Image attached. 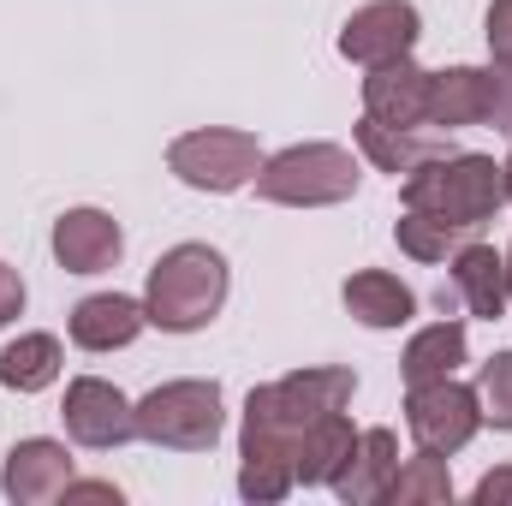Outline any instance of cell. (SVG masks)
<instances>
[{"mask_svg": "<svg viewBox=\"0 0 512 506\" xmlns=\"http://www.w3.org/2000/svg\"><path fill=\"white\" fill-rule=\"evenodd\" d=\"M352 447H358V429H352L346 411L316 417V423L304 429V441H298V459H292V465H298V483H304V489H334V477L346 471Z\"/></svg>", "mask_w": 512, "mask_h": 506, "instance_id": "cell-19", "label": "cell"}, {"mask_svg": "<svg viewBox=\"0 0 512 506\" xmlns=\"http://www.w3.org/2000/svg\"><path fill=\"white\" fill-rule=\"evenodd\" d=\"M489 126L501 131V137H512V66H495V114H489Z\"/></svg>", "mask_w": 512, "mask_h": 506, "instance_id": "cell-27", "label": "cell"}, {"mask_svg": "<svg viewBox=\"0 0 512 506\" xmlns=\"http://www.w3.org/2000/svg\"><path fill=\"white\" fill-rule=\"evenodd\" d=\"M24 298H30V292H24V274L0 262V328H12V322L24 316Z\"/></svg>", "mask_w": 512, "mask_h": 506, "instance_id": "cell-26", "label": "cell"}, {"mask_svg": "<svg viewBox=\"0 0 512 506\" xmlns=\"http://www.w3.org/2000/svg\"><path fill=\"white\" fill-rule=\"evenodd\" d=\"M227 256L215 245H173V251L155 256L149 280H143V310H149V328L161 334H197L221 316L227 304Z\"/></svg>", "mask_w": 512, "mask_h": 506, "instance_id": "cell-2", "label": "cell"}, {"mask_svg": "<svg viewBox=\"0 0 512 506\" xmlns=\"http://www.w3.org/2000/svg\"><path fill=\"white\" fill-rule=\"evenodd\" d=\"M393 239H399V251L411 256V262H447V256L471 239V233H465V227H453V221H441V215L405 209V215L393 221Z\"/></svg>", "mask_w": 512, "mask_h": 506, "instance_id": "cell-23", "label": "cell"}, {"mask_svg": "<svg viewBox=\"0 0 512 506\" xmlns=\"http://www.w3.org/2000/svg\"><path fill=\"white\" fill-rule=\"evenodd\" d=\"M495 114V66H447L429 72V131H471Z\"/></svg>", "mask_w": 512, "mask_h": 506, "instance_id": "cell-11", "label": "cell"}, {"mask_svg": "<svg viewBox=\"0 0 512 506\" xmlns=\"http://www.w3.org/2000/svg\"><path fill=\"white\" fill-rule=\"evenodd\" d=\"M364 167L346 143H292L280 155H262L256 197L280 209H334L358 191Z\"/></svg>", "mask_w": 512, "mask_h": 506, "instance_id": "cell-4", "label": "cell"}, {"mask_svg": "<svg viewBox=\"0 0 512 506\" xmlns=\"http://www.w3.org/2000/svg\"><path fill=\"white\" fill-rule=\"evenodd\" d=\"M405 429L423 453H465L483 429V399L477 387H465L459 376H441V381H417L405 387Z\"/></svg>", "mask_w": 512, "mask_h": 506, "instance_id": "cell-7", "label": "cell"}, {"mask_svg": "<svg viewBox=\"0 0 512 506\" xmlns=\"http://www.w3.org/2000/svg\"><path fill=\"white\" fill-rule=\"evenodd\" d=\"M429 114V72L405 54L364 72V120L376 126H423Z\"/></svg>", "mask_w": 512, "mask_h": 506, "instance_id": "cell-14", "label": "cell"}, {"mask_svg": "<svg viewBox=\"0 0 512 506\" xmlns=\"http://www.w3.org/2000/svg\"><path fill=\"white\" fill-rule=\"evenodd\" d=\"M60 417H66V435H72L78 447H90V453H114V447L137 441V405L102 376L66 381Z\"/></svg>", "mask_w": 512, "mask_h": 506, "instance_id": "cell-8", "label": "cell"}, {"mask_svg": "<svg viewBox=\"0 0 512 506\" xmlns=\"http://www.w3.org/2000/svg\"><path fill=\"white\" fill-rule=\"evenodd\" d=\"M221 423H227L221 381L179 376L137 399V441L167 447V453H209L221 441Z\"/></svg>", "mask_w": 512, "mask_h": 506, "instance_id": "cell-5", "label": "cell"}, {"mask_svg": "<svg viewBox=\"0 0 512 506\" xmlns=\"http://www.w3.org/2000/svg\"><path fill=\"white\" fill-rule=\"evenodd\" d=\"M393 471H399V435L393 429H358V447H352L346 471L334 477V495L346 506H387Z\"/></svg>", "mask_w": 512, "mask_h": 506, "instance_id": "cell-16", "label": "cell"}, {"mask_svg": "<svg viewBox=\"0 0 512 506\" xmlns=\"http://www.w3.org/2000/svg\"><path fill=\"white\" fill-rule=\"evenodd\" d=\"M501 501H512V465L489 471V477L477 483V506H501Z\"/></svg>", "mask_w": 512, "mask_h": 506, "instance_id": "cell-28", "label": "cell"}, {"mask_svg": "<svg viewBox=\"0 0 512 506\" xmlns=\"http://www.w3.org/2000/svg\"><path fill=\"white\" fill-rule=\"evenodd\" d=\"M465 352H471V340H465V322H429V328H417V334L405 340L399 376H405V387H417V381H441V376H459Z\"/></svg>", "mask_w": 512, "mask_h": 506, "instance_id": "cell-20", "label": "cell"}, {"mask_svg": "<svg viewBox=\"0 0 512 506\" xmlns=\"http://www.w3.org/2000/svg\"><path fill=\"white\" fill-rule=\"evenodd\" d=\"M447 131H429V126H376V120H358V155L382 173H411L435 155H447Z\"/></svg>", "mask_w": 512, "mask_h": 506, "instance_id": "cell-17", "label": "cell"}, {"mask_svg": "<svg viewBox=\"0 0 512 506\" xmlns=\"http://www.w3.org/2000/svg\"><path fill=\"white\" fill-rule=\"evenodd\" d=\"M340 298H346V310L364 322V328H405L411 316H417V292L399 280V274H387V268H358L346 286H340Z\"/></svg>", "mask_w": 512, "mask_h": 506, "instance_id": "cell-18", "label": "cell"}, {"mask_svg": "<svg viewBox=\"0 0 512 506\" xmlns=\"http://www.w3.org/2000/svg\"><path fill=\"white\" fill-rule=\"evenodd\" d=\"M256 167H262L256 131L197 126L167 143V173L179 185H191V191H209V197H233V191L256 185Z\"/></svg>", "mask_w": 512, "mask_h": 506, "instance_id": "cell-6", "label": "cell"}, {"mask_svg": "<svg viewBox=\"0 0 512 506\" xmlns=\"http://www.w3.org/2000/svg\"><path fill=\"white\" fill-rule=\"evenodd\" d=\"M143 328H149V310L131 292H90L66 316V334L78 352H126Z\"/></svg>", "mask_w": 512, "mask_h": 506, "instance_id": "cell-12", "label": "cell"}, {"mask_svg": "<svg viewBox=\"0 0 512 506\" xmlns=\"http://www.w3.org/2000/svg\"><path fill=\"white\" fill-rule=\"evenodd\" d=\"M66 370V352L54 334H18L6 352H0V387L6 393H48Z\"/></svg>", "mask_w": 512, "mask_h": 506, "instance_id": "cell-21", "label": "cell"}, {"mask_svg": "<svg viewBox=\"0 0 512 506\" xmlns=\"http://www.w3.org/2000/svg\"><path fill=\"white\" fill-rule=\"evenodd\" d=\"M387 501L393 506H447L453 501V471H447V459H441V453H423V447H417L411 459H399Z\"/></svg>", "mask_w": 512, "mask_h": 506, "instance_id": "cell-22", "label": "cell"}, {"mask_svg": "<svg viewBox=\"0 0 512 506\" xmlns=\"http://www.w3.org/2000/svg\"><path fill=\"white\" fill-rule=\"evenodd\" d=\"M48 245H54V262L66 274H108L126 251V233H120V221L108 209H66L54 221Z\"/></svg>", "mask_w": 512, "mask_h": 506, "instance_id": "cell-13", "label": "cell"}, {"mask_svg": "<svg viewBox=\"0 0 512 506\" xmlns=\"http://www.w3.org/2000/svg\"><path fill=\"white\" fill-rule=\"evenodd\" d=\"M501 173H507V203H512V155L501 161Z\"/></svg>", "mask_w": 512, "mask_h": 506, "instance_id": "cell-30", "label": "cell"}, {"mask_svg": "<svg viewBox=\"0 0 512 506\" xmlns=\"http://www.w3.org/2000/svg\"><path fill=\"white\" fill-rule=\"evenodd\" d=\"M399 197H405V209H423V215H441V221L477 233L483 221L501 215V203H507V173H501L495 155L447 149V155L411 167L405 185H399Z\"/></svg>", "mask_w": 512, "mask_h": 506, "instance_id": "cell-3", "label": "cell"}, {"mask_svg": "<svg viewBox=\"0 0 512 506\" xmlns=\"http://www.w3.org/2000/svg\"><path fill=\"white\" fill-rule=\"evenodd\" d=\"M447 268H453V292L465 298V310L477 316V322H501L512 304V268H507V251H495V245H459V251L447 256Z\"/></svg>", "mask_w": 512, "mask_h": 506, "instance_id": "cell-15", "label": "cell"}, {"mask_svg": "<svg viewBox=\"0 0 512 506\" xmlns=\"http://www.w3.org/2000/svg\"><path fill=\"white\" fill-rule=\"evenodd\" d=\"M507 268H512V245H507Z\"/></svg>", "mask_w": 512, "mask_h": 506, "instance_id": "cell-31", "label": "cell"}, {"mask_svg": "<svg viewBox=\"0 0 512 506\" xmlns=\"http://www.w3.org/2000/svg\"><path fill=\"white\" fill-rule=\"evenodd\" d=\"M417 36H423V12L411 0H370L340 24V54L370 72L387 60H405L417 48Z\"/></svg>", "mask_w": 512, "mask_h": 506, "instance_id": "cell-9", "label": "cell"}, {"mask_svg": "<svg viewBox=\"0 0 512 506\" xmlns=\"http://www.w3.org/2000/svg\"><path fill=\"white\" fill-rule=\"evenodd\" d=\"M72 477H78V465H72L66 441H48V435L12 441V453H6V465H0V489H6V501H18V506L60 501Z\"/></svg>", "mask_w": 512, "mask_h": 506, "instance_id": "cell-10", "label": "cell"}, {"mask_svg": "<svg viewBox=\"0 0 512 506\" xmlns=\"http://www.w3.org/2000/svg\"><path fill=\"white\" fill-rule=\"evenodd\" d=\"M358 393V376L340 364H310L280 381H262L245 399L239 423V495L256 506H274L298 489V441L316 417L346 411Z\"/></svg>", "mask_w": 512, "mask_h": 506, "instance_id": "cell-1", "label": "cell"}, {"mask_svg": "<svg viewBox=\"0 0 512 506\" xmlns=\"http://www.w3.org/2000/svg\"><path fill=\"white\" fill-rule=\"evenodd\" d=\"M60 501H120V489H114V483H78V477H72Z\"/></svg>", "mask_w": 512, "mask_h": 506, "instance_id": "cell-29", "label": "cell"}, {"mask_svg": "<svg viewBox=\"0 0 512 506\" xmlns=\"http://www.w3.org/2000/svg\"><path fill=\"white\" fill-rule=\"evenodd\" d=\"M477 399H483V423L512 435V352H495L477 376Z\"/></svg>", "mask_w": 512, "mask_h": 506, "instance_id": "cell-24", "label": "cell"}, {"mask_svg": "<svg viewBox=\"0 0 512 506\" xmlns=\"http://www.w3.org/2000/svg\"><path fill=\"white\" fill-rule=\"evenodd\" d=\"M483 36H489V60H495V66H512V0H495V6H489Z\"/></svg>", "mask_w": 512, "mask_h": 506, "instance_id": "cell-25", "label": "cell"}]
</instances>
